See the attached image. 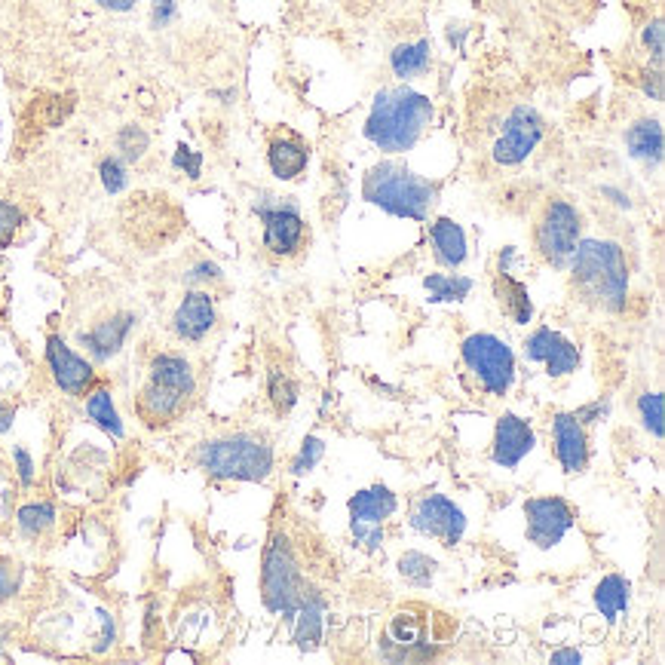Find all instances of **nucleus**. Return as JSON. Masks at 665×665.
<instances>
[{
	"label": "nucleus",
	"mask_w": 665,
	"mask_h": 665,
	"mask_svg": "<svg viewBox=\"0 0 665 665\" xmlns=\"http://www.w3.org/2000/svg\"><path fill=\"white\" fill-rule=\"evenodd\" d=\"M322 457H325V442H322L319 436H307V439L301 442V451H298L295 460H292V475H298V479H301V475L313 472Z\"/></svg>",
	"instance_id": "36"
},
{
	"label": "nucleus",
	"mask_w": 665,
	"mask_h": 665,
	"mask_svg": "<svg viewBox=\"0 0 665 665\" xmlns=\"http://www.w3.org/2000/svg\"><path fill=\"white\" fill-rule=\"evenodd\" d=\"M423 292L433 304H460L472 292V279L460 273H430L423 279Z\"/></svg>",
	"instance_id": "29"
},
{
	"label": "nucleus",
	"mask_w": 665,
	"mask_h": 665,
	"mask_svg": "<svg viewBox=\"0 0 665 665\" xmlns=\"http://www.w3.org/2000/svg\"><path fill=\"white\" fill-rule=\"evenodd\" d=\"M552 439H555V454L558 463L567 475H580L589 466V439H586V426L570 414L561 411L552 417Z\"/></svg>",
	"instance_id": "20"
},
{
	"label": "nucleus",
	"mask_w": 665,
	"mask_h": 665,
	"mask_svg": "<svg viewBox=\"0 0 665 665\" xmlns=\"http://www.w3.org/2000/svg\"><path fill=\"white\" fill-rule=\"evenodd\" d=\"M380 641H384L380 644V656L390 659V662H423V659H433L439 653L430 641H426L423 623L411 610L396 613L387 635Z\"/></svg>",
	"instance_id": "15"
},
{
	"label": "nucleus",
	"mask_w": 665,
	"mask_h": 665,
	"mask_svg": "<svg viewBox=\"0 0 665 665\" xmlns=\"http://www.w3.org/2000/svg\"><path fill=\"white\" fill-rule=\"evenodd\" d=\"M172 169L184 172L190 181H197L203 175V154L181 141V145L175 148V154H172Z\"/></svg>",
	"instance_id": "38"
},
{
	"label": "nucleus",
	"mask_w": 665,
	"mask_h": 665,
	"mask_svg": "<svg viewBox=\"0 0 665 665\" xmlns=\"http://www.w3.org/2000/svg\"><path fill=\"white\" fill-rule=\"evenodd\" d=\"M16 525H19V534L22 537H43L56 525V506L46 503V500H37V503H25L19 512H16Z\"/></svg>",
	"instance_id": "30"
},
{
	"label": "nucleus",
	"mask_w": 665,
	"mask_h": 665,
	"mask_svg": "<svg viewBox=\"0 0 665 665\" xmlns=\"http://www.w3.org/2000/svg\"><path fill=\"white\" fill-rule=\"evenodd\" d=\"M148 148H151V135L141 129V126H135V123H129V126H123L120 132H117V157L129 166V163H138L141 157L148 154Z\"/></svg>",
	"instance_id": "32"
},
{
	"label": "nucleus",
	"mask_w": 665,
	"mask_h": 665,
	"mask_svg": "<svg viewBox=\"0 0 665 665\" xmlns=\"http://www.w3.org/2000/svg\"><path fill=\"white\" fill-rule=\"evenodd\" d=\"M543 132H546V123H543V117L534 108H528V105L512 108V114L503 123L500 138L494 141V151H491L494 163L497 166L525 163L537 151L540 141H543Z\"/></svg>",
	"instance_id": "11"
},
{
	"label": "nucleus",
	"mask_w": 665,
	"mask_h": 665,
	"mask_svg": "<svg viewBox=\"0 0 665 665\" xmlns=\"http://www.w3.org/2000/svg\"><path fill=\"white\" fill-rule=\"evenodd\" d=\"M221 279V267L215 264V261H197L194 267H190L187 273H184V282L187 285H209V282H218Z\"/></svg>",
	"instance_id": "41"
},
{
	"label": "nucleus",
	"mask_w": 665,
	"mask_h": 665,
	"mask_svg": "<svg viewBox=\"0 0 665 665\" xmlns=\"http://www.w3.org/2000/svg\"><path fill=\"white\" fill-rule=\"evenodd\" d=\"M430 246L442 267H460L466 261V233L454 218H436L430 224Z\"/></svg>",
	"instance_id": "22"
},
{
	"label": "nucleus",
	"mask_w": 665,
	"mask_h": 665,
	"mask_svg": "<svg viewBox=\"0 0 665 665\" xmlns=\"http://www.w3.org/2000/svg\"><path fill=\"white\" fill-rule=\"evenodd\" d=\"M638 414H641L644 430L659 442L665 436V399H662V393H644L638 399Z\"/></svg>",
	"instance_id": "34"
},
{
	"label": "nucleus",
	"mask_w": 665,
	"mask_h": 665,
	"mask_svg": "<svg viewBox=\"0 0 665 665\" xmlns=\"http://www.w3.org/2000/svg\"><path fill=\"white\" fill-rule=\"evenodd\" d=\"M433 62V46L430 40H414V43H402L390 53V68L399 80H414L420 77Z\"/></svg>",
	"instance_id": "28"
},
{
	"label": "nucleus",
	"mask_w": 665,
	"mask_h": 665,
	"mask_svg": "<svg viewBox=\"0 0 665 665\" xmlns=\"http://www.w3.org/2000/svg\"><path fill=\"white\" fill-rule=\"evenodd\" d=\"M626 148L641 163H662V123L659 120H635L626 129Z\"/></svg>",
	"instance_id": "25"
},
{
	"label": "nucleus",
	"mask_w": 665,
	"mask_h": 665,
	"mask_svg": "<svg viewBox=\"0 0 665 665\" xmlns=\"http://www.w3.org/2000/svg\"><path fill=\"white\" fill-rule=\"evenodd\" d=\"M362 197L396 218L426 221L439 200V184L399 163H377L362 181Z\"/></svg>",
	"instance_id": "4"
},
{
	"label": "nucleus",
	"mask_w": 665,
	"mask_h": 665,
	"mask_svg": "<svg viewBox=\"0 0 665 665\" xmlns=\"http://www.w3.org/2000/svg\"><path fill=\"white\" fill-rule=\"evenodd\" d=\"M86 417L99 426L102 433L114 436V439H123L126 436V426L114 408V399H111V390L108 387H92L86 393Z\"/></svg>",
	"instance_id": "27"
},
{
	"label": "nucleus",
	"mask_w": 665,
	"mask_h": 665,
	"mask_svg": "<svg viewBox=\"0 0 665 665\" xmlns=\"http://www.w3.org/2000/svg\"><path fill=\"white\" fill-rule=\"evenodd\" d=\"M99 178H102V187L108 190V194L117 197L129 187V166L120 157H105L99 163Z\"/></svg>",
	"instance_id": "35"
},
{
	"label": "nucleus",
	"mask_w": 665,
	"mask_h": 665,
	"mask_svg": "<svg viewBox=\"0 0 665 665\" xmlns=\"http://www.w3.org/2000/svg\"><path fill=\"white\" fill-rule=\"evenodd\" d=\"M577 518L561 497H534L525 503V531L528 543L537 549H555L570 531H574Z\"/></svg>",
	"instance_id": "12"
},
{
	"label": "nucleus",
	"mask_w": 665,
	"mask_h": 665,
	"mask_svg": "<svg viewBox=\"0 0 665 665\" xmlns=\"http://www.w3.org/2000/svg\"><path fill=\"white\" fill-rule=\"evenodd\" d=\"M632 604V583L620 574H610L595 586V607L607 623H616Z\"/></svg>",
	"instance_id": "26"
},
{
	"label": "nucleus",
	"mask_w": 665,
	"mask_h": 665,
	"mask_svg": "<svg viewBox=\"0 0 665 665\" xmlns=\"http://www.w3.org/2000/svg\"><path fill=\"white\" fill-rule=\"evenodd\" d=\"M218 313H215V298L203 289H190L181 304L175 307L172 316V331L175 338L187 341V344H200L209 338V331L215 328Z\"/></svg>",
	"instance_id": "17"
},
{
	"label": "nucleus",
	"mask_w": 665,
	"mask_h": 665,
	"mask_svg": "<svg viewBox=\"0 0 665 665\" xmlns=\"http://www.w3.org/2000/svg\"><path fill=\"white\" fill-rule=\"evenodd\" d=\"M0 659H4V647H0Z\"/></svg>",
	"instance_id": "50"
},
{
	"label": "nucleus",
	"mask_w": 665,
	"mask_h": 665,
	"mask_svg": "<svg viewBox=\"0 0 665 665\" xmlns=\"http://www.w3.org/2000/svg\"><path fill=\"white\" fill-rule=\"evenodd\" d=\"M570 279L586 304L620 313L629 301L626 255L613 240H580L570 255Z\"/></svg>",
	"instance_id": "2"
},
{
	"label": "nucleus",
	"mask_w": 665,
	"mask_h": 665,
	"mask_svg": "<svg viewBox=\"0 0 665 665\" xmlns=\"http://www.w3.org/2000/svg\"><path fill=\"white\" fill-rule=\"evenodd\" d=\"M583 233V215L564 200H549L537 221V252L552 267H567Z\"/></svg>",
	"instance_id": "8"
},
{
	"label": "nucleus",
	"mask_w": 665,
	"mask_h": 665,
	"mask_svg": "<svg viewBox=\"0 0 665 665\" xmlns=\"http://www.w3.org/2000/svg\"><path fill=\"white\" fill-rule=\"evenodd\" d=\"M175 16H178V7H175V0H151V28H166V25H172L175 22Z\"/></svg>",
	"instance_id": "42"
},
{
	"label": "nucleus",
	"mask_w": 665,
	"mask_h": 665,
	"mask_svg": "<svg viewBox=\"0 0 665 665\" xmlns=\"http://www.w3.org/2000/svg\"><path fill=\"white\" fill-rule=\"evenodd\" d=\"M258 218L264 221V246L273 255H295L304 243V218L292 203H255Z\"/></svg>",
	"instance_id": "13"
},
{
	"label": "nucleus",
	"mask_w": 665,
	"mask_h": 665,
	"mask_svg": "<svg viewBox=\"0 0 665 665\" xmlns=\"http://www.w3.org/2000/svg\"><path fill=\"white\" fill-rule=\"evenodd\" d=\"M194 460L221 482H267L273 472V448L252 433L209 439L197 448Z\"/></svg>",
	"instance_id": "5"
},
{
	"label": "nucleus",
	"mask_w": 665,
	"mask_h": 665,
	"mask_svg": "<svg viewBox=\"0 0 665 665\" xmlns=\"http://www.w3.org/2000/svg\"><path fill=\"white\" fill-rule=\"evenodd\" d=\"M430 123H433L430 95L414 92L408 86L380 89L365 120V138L384 154H405L417 145Z\"/></svg>",
	"instance_id": "1"
},
{
	"label": "nucleus",
	"mask_w": 665,
	"mask_h": 665,
	"mask_svg": "<svg viewBox=\"0 0 665 665\" xmlns=\"http://www.w3.org/2000/svg\"><path fill=\"white\" fill-rule=\"evenodd\" d=\"M99 620H102V635H99V644H95V650L105 653V650H111V647H114L117 626H114V616H111L108 610H102V613H99Z\"/></svg>",
	"instance_id": "45"
},
{
	"label": "nucleus",
	"mask_w": 665,
	"mask_h": 665,
	"mask_svg": "<svg viewBox=\"0 0 665 665\" xmlns=\"http://www.w3.org/2000/svg\"><path fill=\"white\" fill-rule=\"evenodd\" d=\"M92 4H99L108 13H132L138 0H92Z\"/></svg>",
	"instance_id": "47"
},
{
	"label": "nucleus",
	"mask_w": 665,
	"mask_h": 665,
	"mask_svg": "<svg viewBox=\"0 0 665 665\" xmlns=\"http://www.w3.org/2000/svg\"><path fill=\"white\" fill-rule=\"evenodd\" d=\"M534 445H537V439H534V430L525 417L500 414L497 430H494V445H491V460L500 469H515L534 451Z\"/></svg>",
	"instance_id": "19"
},
{
	"label": "nucleus",
	"mask_w": 665,
	"mask_h": 665,
	"mask_svg": "<svg viewBox=\"0 0 665 665\" xmlns=\"http://www.w3.org/2000/svg\"><path fill=\"white\" fill-rule=\"evenodd\" d=\"M307 580L298 567V558L292 552L289 537L276 534L264 552V567H261V598L270 613H279L282 620H292L298 604L304 601Z\"/></svg>",
	"instance_id": "6"
},
{
	"label": "nucleus",
	"mask_w": 665,
	"mask_h": 665,
	"mask_svg": "<svg viewBox=\"0 0 665 665\" xmlns=\"http://www.w3.org/2000/svg\"><path fill=\"white\" fill-rule=\"evenodd\" d=\"M607 411H610V405H607V399L601 402H592V405H583V408H577V411H570L574 414L583 426H592V423H601L604 417H607Z\"/></svg>",
	"instance_id": "44"
},
{
	"label": "nucleus",
	"mask_w": 665,
	"mask_h": 665,
	"mask_svg": "<svg viewBox=\"0 0 665 665\" xmlns=\"http://www.w3.org/2000/svg\"><path fill=\"white\" fill-rule=\"evenodd\" d=\"M436 570H439L436 558L423 555V552H405V555L399 558V577H402L408 586H414V589H426V586H430V583L436 580Z\"/></svg>",
	"instance_id": "31"
},
{
	"label": "nucleus",
	"mask_w": 665,
	"mask_h": 665,
	"mask_svg": "<svg viewBox=\"0 0 665 665\" xmlns=\"http://www.w3.org/2000/svg\"><path fill=\"white\" fill-rule=\"evenodd\" d=\"M13 463H16V475H19V482H22L25 488H31V485H34V460H31V454H28L22 445H16V448H13Z\"/></svg>",
	"instance_id": "43"
},
{
	"label": "nucleus",
	"mask_w": 665,
	"mask_h": 665,
	"mask_svg": "<svg viewBox=\"0 0 665 665\" xmlns=\"http://www.w3.org/2000/svg\"><path fill=\"white\" fill-rule=\"evenodd\" d=\"M22 586V570L10 561H0V604L10 601Z\"/></svg>",
	"instance_id": "40"
},
{
	"label": "nucleus",
	"mask_w": 665,
	"mask_h": 665,
	"mask_svg": "<svg viewBox=\"0 0 665 665\" xmlns=\"http://www.w3.org/2000/svg\"><path fill=\"white\" fill-rule=\"evenodd\" d=\"M197 393V377L190 362L178 353H160L148 365V380L135 399V411L141 423L160 430V426L172 423L187 402Z\"/></svg>",
	"instance_id": "3"
},
{
	"label": "nucleus",
	"mask_w": 665,
	"mask_h": 665,
	"mask_svg": "<svg viewBox=\"0 0 665 665\" xmlns=\"http://www.w3.org/2000/svg\"><path fill=\"white\" fill-rule=\"evenodd\" d=\"M267 393H270V402L279 414H289L298 405V384L285 371H270Z\"/></svg>",
	"instance_id": "33"
},
{
	"label": "nucleus",
	"mask_w": 665,
	"mask_h": 665,
	"mask_svg": "<svg viewBox=\"0 0 665 665\" xmlns=\"http://www.w3.org/2000/svg\"><path fill=\"white\" fill-rule=\"evenodd\" d=\"M644 46H647V53L653 56V68L662 71V59H665V28H662V19H653L644 28Z\"/></svg>",
	"instance_id": "39"
},
{
	"label": "nucleus",
	"mask_w": 665,
	"mask_h": 665,
	"mask_svg": "<svg viewBox=\"0 0 665 665\" xmlns=\"http://www.w3.org/2000/svg\"><path fill=\"white\" fill-rule=\"evenodd\" d=\"M13 417H16V411H13L10 405H4V402H0V436H4V433H10V426H13Z\"/></svg>",
	"instance_id": "48"
},
{
	"label": "nucleus",
	"mask_w": 665,
	"mask_h": 665,
	"mask_svg": "<svg viewBox=\"0 0 665 665\" xmlns=\"http://www.w3.org/2000/svg\"><path fill=\"white\" fill-rule=\"evenodd\" d=\"M641 86H644L650 102H662V71H656V68H653V71H644Z\"/></svg>",
	"instance_id": "46"
},
{
	"label": "nucleus",
	"mask_w": 665,
	"mask_h": 665,
	"mask_svg": "<svg viewBox=\"0 0 665 665\" xmlns=\"http://www.w3.org/2000/svg\"><path fill=\"white\" fill-rule=\"evenodd\" d=\"M267 163H270V169L279 181H295L307 169L310 151L301 145L298 138H273L270 151H267Z\"/></svg>",
	"instance_id": "24"
},
{
	"label": "nucleus",
	"mask_w": 665,
	"mask_h": 665,
	"mask_svg": "<svg viewBox=\"0 0 665 665\" xmlns=\"http://www.w3.org/2000/svg\"><path fill=\"white\" fill-rule=\"evenodd\" d=\"M525 356L531 362H540L546 365V374L549 377H564V374H574L577 365H580V347L574 341H567L561 331L549 328V325H540L534 335L525 341Z\"/></svg>",
	"instance_id": "16"
},
{
	"label": "nucleus",
	"mask_w": 665,
	"mask_h": 665,
	"mask_svg": "<svg viewBox=\"0 0 665 665\" xmlns=\"http://www.w3.org/2000/svg\"><path fill=\"white\" fill-rule=\"evenodd\" d=\"M46 365L53 371L56 387L68 396H86L95 387V365L74 353L59 335L46 338Z\"/></svg>",
	"instance_id": "14"
},
{
	"label": "nucleus",
	"mask_w": 665,
	"mask_h": 665,
	"mask_svg": "<svg viewBox=\"0 0 665 665\" xmlns=\"http://www.w3.org/2000/svg\"><path fill=\"white\" fill-rule=\"evenodd\" d=\"M132 328H135V313L120 310L102 322H95L92 328L80 331L77 344L92 356V362H111L123 350L126 338L132 335Z\"/></svg>",
	"instance_id": "18"
},
{
	"label": "nucleus",
	"mask_w": 665,
	"mask_h": 665,
	"mask_svg": "<svg viewBox=\"0 0 665 665\" xmlns=\"http://www.w3.org/2000/svg\"><path fill=\"white\" fill-rule=\"evenodd\" d=\"M460 356H463L466 368L475 374V380H479L488 396L503 399L512 390V384H515V356H512V350L503 338L488 335V331L469 335L460 344Z\"/></svg>",
	"instance_id": "7"
},
{
	"label": "nucleus",
	"mask_w": 665,
	"mask_h": 665,
	"mask_svg": "<svg viewBox=\"0 0 665 665\" xmlns=\"http://www.w3.org/2000/svg\"><path fill=\"white\" fill-rule=\"evenodd\" d=\"M347 509H350V534L356 546L365 552L384 549V525L396 515L399 497L384 485H374L350 497Z\"/></svg>",
	"instance_id": "9"
},
{
	"label": "nucleus",
	"mask_w": 665,
	"mask_h": 665,
	"mask_svg": "<svg viewBox=\"0 0 665 665\" xmlns=\"http://www.w3.org/2000/svg\"><path fill=\"white\" fill-rule=\"evenodd\" d=\"M580 650H558V653H552V662L555 665H561V662H570V665H580Z\"/></svg>",
	"instance_id": "49"
},
{
	"label": "nucleus",
	"mask_w": 665,
	"mask_h": 665,
	"mask_svg": "<svg viewBox=\"0 0 665 665\" xmlns=\"http://www.w3.org/2000/svg\"><path fill=\"white\" fill-rule=\"evenodd\" d=\"M494 295H497V304L500 310L515 322V325H528L534 319V301L528 295V285L518 282L506 267L497 270L494 276Z\"/></svg>",
	"instance_id": "21"
},
{
	"label": "nucleus",
	"mask_w": 665,
	"mask_h": 665,
	"mask_svg": "<svg viewBox=\"0 0 665 665\" xmlns=\"http://www.w3.org/2000/svg\"><path fill=\"white\" fill-rule=\"evenodd\" d=\"M322 613H325V601L316 589L307 586L304 601L295 610V644L301 650H316L322 644Z\"/></svg>",
	"instance_id": "23"
},
{
	"label": "nucleus",
	"mask_w": 665,
	"mask_h": 665,
	"mask_svg": "<svg viewBox=\"0 0 665 665\" xmlns=\"http://www.w3.org/2000/svg\"><path fill=\"white\" fill-rule=\"evenodd\" d=\"M22 224H25V212L10 200H0V249L13 243V236L22 230Z\"/></svg>",
	"instance_id": "37"
},
{
	"label": "nucleus",
	"mask_w": 665,
	"mask_h": 665,
	"mask_svg": "<svg viewBox=\"0 0 665 665\" xmlns=\"http://www.w3.org/2000/svg\"><path fill=\"white\" fill-rule=\"evenodd\" d=\"M411 528L451 549L466 534V515L445 494H423L411 506Z\"/></svg>",
	"instance_id": "10"
}]
</instances>
